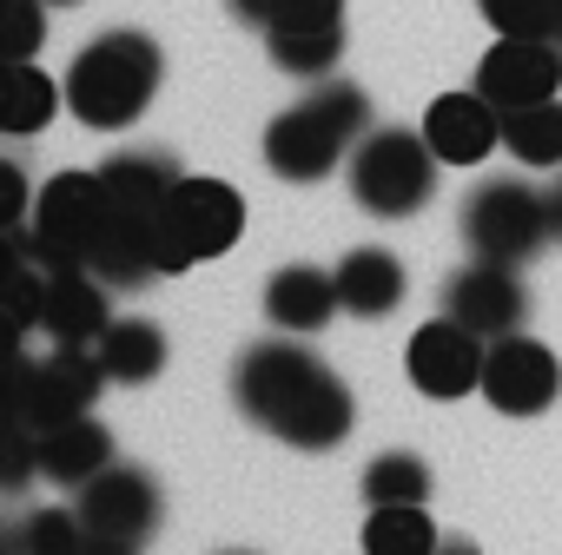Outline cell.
<instances>
[{"label": "cell", "mask_w": 562, "mask_h": 555, "mask_svg": "<svg viewBox=\"0 0 562 555\" xmlns=\"http://www.w3.org/2000/svg\"><path fill=\"white\" fill-rule=\"evenodd\" d=\"M106 463H113V437H106V423H93V410H87V417H67V423H54V430H41V476L80 489V483L100 476Z\"/></svg>", "instance_id": "19"}, {"label": "cell", "mask_w": 562, "mask_h": 555, "mask_svg": "<svg viewBox=\"0 0 562 555\" xmlns=\"http://www.w3.org/2000/svg\"><path fill=\"white\" fill-rule=\"evenodd\" d=\"M338 298H345L351 318H391L404 305V264H397V251H384V245L345 251V264H338Z\"/></svg>", "instance_id": "18"}, {"label": "cell", "mask_w": 562, "mask_h": 555, "mask_svg": "<svg viewBox=\"0 0 562 555\" xmlns=\"http://www.w3.org/2000/svg\"><path fill=\"white\" fill-rule=\"evenodd\" d=\"M159 225H166L172 271H186V264L218 258V251H232V245L245 238V199H238V185H225V179H199V172H186V179L172 185Z\"/></svg>", "instance_id": "7"}, {"label": "cell", "mask_w": 562, "mask_h": 555, "mask_svg": "<svg viewBox=\"0 0 562 555\" xmlns=\"http://www.w3.org/2000/svg\"><path fill=\"white\" fill-rule=\"evenodd\" d=\"M549 205H555V238H562V185L549 192Z\"/></svg>", "instance_id": "33"}, {"label": "cell", "mask_w": 562, "mask_h": 555, "mask_svg": "<svg viewBox=\"0 0 562 555\" xmlns=\"http://www.w3.org/2000/svg\"><path fill=\"white\" fill-rule=\"evenodd\" d=\"M106 390V371L93 344H54L47 358H21L14 371V417L34 430H54L67 417H87L93 397Z\"/></svg>", "instance_id": "8"}, {"label": "cell", "mask_w": 562, "mask_h": 555, "mask_svg": "<svg viewBox=\"0 0 562 555\" xmlns=\"http://www.w3.org/2000/svg\"><path fill=\"white\" fill-rule=\"evenodd\" d=\"M225 555H245V548H225Z\"/></svg>", "instance_id": "36"}, {"label": "cell", "mask_w": 562, "mask_h": 555, "mask_svg": "<svg viewBox=\"0 0 562 555\" xmlns=\"http://www.w3.org/2000/svg\"><path fill=\"white\" fill-rule=\"evenodd\" d=\"M437 146L411 126H378L351 146V199L378 218H411L437 192Z\"/></svg>", "instance_id": "4"}, {"label": "cell", "mask_w": 562, "mask_h": 555, "mask_svg": "<svg viewBox=\"0 0 562 555\" xmlns=\"http://www.w3.org/2000/svg\"><path fill=\"white\" fill-rule=\"evenodd\" d=\"M476 93L496 100L503 113L509 106H529V100H555L562 93V41L496 34V47L476 60Z\"/></svg>", "instance_id": "13"}, {"label": "cell", "mask_w": 562, "mask_h": 555, "mask_svg": "<svg viewBox=\"0 0 562 555\" xmlns=\"http://www.w3.org/2000/svg\"><path fill=\"white\" fill-rule=\"evenodd\" d=\"M483 397H490L503 417H536V410H549V404L562 397V364H555V351H549L542 338H529V331L496 338L490 358H483Z\"/></svg>", "instance_id": "11"}, {"label": "cell", "mask_w": 562, "mask_h": 555, "mask_svg": "<svg viewBox=\"0 0 562 555\" xmlns=\"http://www.w3.org/2000/svg\"><path fill=\"white\" fill-rule=\"evenodd\" d=\"M93 358H100L106 384H153V377L166 371V331L146 325V318H113V325L100 331Z\"/></svg>", "instance_id": "21"}, {"label": "cell", "mask_w": 562, "mask_h": 555, "mask_svg": "<svg viewBox=\"0 0 562 555\" xmlns=\"http://www.w3.org/2000/svg\"><path fill=\"white\" fill-rule=\"evenodd\" d=\"M54 8H74V0H54Z\"/></svg>", "instance_id": "35"}, {"label": "cell", "mask_w": 562, "mask_h": 555, "mask_svg": "<svg viewBox=\"0 0 562 555\" xmlns=\"http://www.w3.org/2000/svg\"><path fill=\"white\" fill-rule=\"evenodd\" d=\"M80 542H87L80 509H34L14 529V555H80Z\"/></svg>", "instance_id": "28"}, {"label": "cell", "mask_w": 562, "mask_h": 555, "mask_svg": "<svg viewBox=\"0 0 562 555\" xmlns=\"http://www.w3.org/2000/svg\"><path fill=\"white\" fill-rule=\"evenodd\" d=\"M549 238H555V205H549V192H536L522 179H483L463 199V245H470V258L529 264Z\"/></svg>", "instance_id": "5"}, {"label": "cell", "mask_w": 562, "mask_h": 555, "mask_svg": "<svg viewBox=\"0 0 562 555\" xmlns=\"http://www.w3.org/2000/svg\"><path fill=\"white\" fill-rule=\"evenodd\" d=\"M483 358H490V344H483L476 331H463L457 318H430V325L411 331V344H404L411 384H417L424 397H437V404H457V397L483 390Z\"/></svg>", "instance_id": "10"}, {"label": "cell", "mask_w": 562, "mask_h": 555, "mask_svg": "<svg viewBox=\"0 0 562 555\" xmlns=\"http://www.w3.org/2000/svg\"><path fill=\"white\" fill-rule=\"evenodd\" d=\"M443 318H457L463 331H476L483 344H496V338H509V331L529 325V285L516 278V264L470 258L443 285Z\"/></svg>", "instance_id": "9"}, {"label": "cell", "mask_w": 562, "mask_h": 555, "mask_svg": "<svg viewBox=\"0 0 562 555\" xmlns=\"http://www.w3.org/2000/svg\"><path fill=\"white\" fill-rule=\"evenodd\" d=\"M555 41H562V0H555Z\"/></svg>", "instance_id": "34"}, {"label": "cell", "mask_w": 562, "mask_h": 555, "mask_svg": "<svg viewBox=\"0 0 562 555\" xmlns=\"http://www.w3.org/2000/svg\"><path fill=\"white\" fill-rule=\"evenodd\" d=\"M41 476V430L14 417V456H8V489H27Z\"/></svg>", "instance_id": "30"}, {"label": "cell", "mask_w": 562, "mask_h": 555, "mask_svg": "<svg viewBox=\"0 0 562 555\" xmlns=\"http://www.w3.org/2000/svg\"><path fill=\"white\" fill-rule=\"evenodd\" d=\"M74 509H80V529L87 535H120V542H139L146 548L153 529H159V483L146 469H133V463H106L100 476L80 483Z\"/></svg>", "instance_id": "12"}, {"label": "cell", "mask_w": 562, "mask_h": 555, "mask_svg": "<svg viewBox=\"0 0 562 555\" xmlns=\"http://www.w3.org/2000/svg\"><path fill=\"white\" fill-rule=\"evenodd\" d=\"M60 106H67V87H54L34 60H14V67H8V93H0V126H8L14 139L41 133Z\"/></svg>", "instance_id": "24"}, {"label": "cell", "mask_w": 562, "mask_h": 555, "mask_svg": "<svg viewBox=\"0 0 562 555\" xmlns=\"http://www.w3.org/2000/svg\"><path fill=\"white\" fill-rule=\"evenodd\" d=\"M8 14H14V47L8 54L14 60H34L41 54V27H47L41 21V0H8Z\"/></svg>", "instance_id": "31"}, {"label": "cell", "mask_w": 562, "mask_h": 555, "mask_svg": "<svg viewBox=\"0 0 562 555\" xmlns=\"http://www.w3.org/2000/svg\"><path fill=\"white\" fill-rule=\"evenodd\" d=\"M159 73H166L159 41L139 34V27H113V34L87 41L80 60L67 67V80H60L67 87V113L80 126H93V133H120V126H133L153 106Z\"/></svg>", "instance_id": "3"}, {"label": "cell", "mask_w": 562, "mask_h": 555, "mask_svg": "<svg viewBox=\"0 0 562 555\" xmlns=\"http://www.w3.org/2000/svg\"><path fill=\"white\" fill-rule=\"evenodd\" d=\"M483 21L516 41H555V0H476Z\"/></svg>", "instance_id": "29"}, {"label": "cell", "mask_w": 562, "mask_h": 555, "mask_svg": "<svg viewBox=\"0 0 562 555\" xmlns=\"http://www.w3.org/2000/svg\"><path fill=\"white\" fill-rule=\"evenodd\" d=\"M106 278L87 271V264H67V271H47V305H41V331L54 344H100L106 331Z\"/></svg>", "instance_id": "16"}, {"label": "cell", "mask_w": 562, "mask_h": 555, "mask_svg": "<svg viewBox=\"0 0 562 555\" xmlns=\"http://www.w3.org/2000/svg\"><path fill=\"white\" fill-rule=\"evenodd\" d=\"M364 502H430V463L411 450H384L364 463Z\"/></svg>", "instance_id": "27"}, {"label": "cell", "mask_w": 562, "mask_h": 555, "mask_svg": "<svg viewBox=\"0 0 562 555\" xmlns=\"http://www.w3.org/2000/svg\"><path fill=\"white\" fill-rule=\"evenodd\" d=\"M106 218H113V199L100 185V172H54L27 212V238H34V258L47 271H67V264H93L100 238H106Z\"/></svg>", "instance_id": "6"}, {"label": "cell", "mask_w": 562, "mask_h": 555, "mask_svg": "<svg viewBox=\"0 0 562 555\" xmlns=\"http://www.w3.org/2000/svg\"><path fill=\"white\" fill-rule=\"evenodd\" d=\"M179 179H186V172H179L172 152H120V159H106V172H100V185H106V199H113L120 212H166V199H172Z\"/></svg>", "instance_id": "20"}, {"label": "cell", "mask_w": 562, "mask_h": 555, "mask_svg": "<svg viewBox=\"0 0 562 555\" xmlns=\"http://www.w3.org/2000/svg\"><path fill=\"white\" fill-rule=\"evenodd\" d=\"M503 152L522 159L529 172L562 166V100H529L503 113Z\"/></svg>", "instance_id": "23"}, {"label": "cell", "mask_w": 562, "mask_h": 555, "mask_svg": "<svg viewBox=\"0 0 562 555\" xmlns=\"http://www.w3.org/2000/svg\"><path fill=\"white\" fill-rule=\"evenodd\" d=\"M225 8L258 34H292V27H338L345 0H225Z\"/></svg>", "instance_id": "26"}, {"label": "cell", "mask_w": 562, "mask_h": 555, "mask_svg": "<svg viewBox=\"0 0 562 555\" xmlns=\"http://www.w3.org/2000/svg\"><path fill=\"white\" fill-rule=\"evenodd\" d=\"M338 312H345L338 271H318V264H285V271H271V285H265V318H271L278 331L312 338V331H325Z\"/></svg>", "instance_id": "17"}, {"label": "cell", "mask_w": 562, "mask_h": 555, "mask_svg": "<svg viewBox=\"0 0 562 555\" xmlns=\"http://www.w3.org/2000/svg\"><path fill=\"white\" fill-rule=\"evenodd\" d=\"M87 271H100L113 292H139L146 278L172 271V251H166V225H159V212H120V205H113L106 238H100V251H93Z\"/></svg>", "instance_id": "14"}, {"label": "cell", "mask_w": 562, "mask_h": 555, "mask_svg": "<svg viewBox=\"0 0 562 555\" xmlns=\"http://www.w3.org/2000/svg\"><path fill=\"white\" fill-rule=\"evenodd\" d=\"M424 139L437 146L443 166H476V159H490L503 146V106L483 100L476 87L470 93H443L424 113Z\"/></svg>", "instance_id": "15"}, {"label": "cell", "mask_w": 562, "mask_h": 555, "mask_svg": "<svg viewBox=\"0 0 562 555\" xmlns=\"http://www.w3.org/2000/svg\"><path fill=\"white\" fill-rule=\"evenodd\" d=\"M278 73H292V80H325L345 54V21L338 27H292V34H265Z\"/></svg>", "instance_id": "25"}, {"label": "cell", "mask_w": 562, "mask_h": 555, "mask_svg": "<svg viewBox=\"0 0 562 555\" xmlns=\"http://www.w3.org/2000/svg\"><path fill=\"white\" fill-rule=\"evenodd\" d=\"M232 404L245 410V423H258L265 437L292 443V450H338L358 423L345 377L318 351H305L292 331L251 344L232 364Z\"/></svg>", "instance_id": "1"}, {"label": "cell", "mask_w": 562, "mask_h": 555, "mask_svg": "<svg viewBox=\"0 0 562 555\" xmlns=\"http://www.w3.org/2000/svg\"><path fill=\"white\" fill-rule=\"evenodd\" d=\"M437 555H483V548H476V542H443Z\"/></svg>", "instance_id": "32"}, {"label": "cell", "mask_w": 562, "mask_h": 555, "mask_svg": "<svg viewBox=\"0 0 562 555\" xmlns=\"http://www.w3.org/2000/svg\"><path fill=\"white\" fill-rule=\"evenodd\" d=\"M364 555H437V522H430V502H378L364 516Z\"/></svg>", "instance_id": "22"}, {"label": "cell", "mask_w": 562, "mask_h": 555, "mask_svg": "<svg viewBox=\"0 0 562 555\" xmlns=\"http://www.w3.org/2000/svg\"><path fill=\"white\" fill-rule=\"evenodd\" d=\"M371 133V100L351 80H331L318 93H305L299 106H285L265 126V166L285 185H318L338 166H351V146Z\"/></svg>", "instance_id": "2"}]
</instances>
